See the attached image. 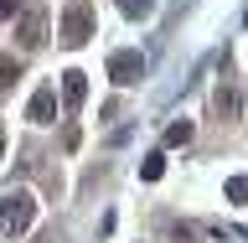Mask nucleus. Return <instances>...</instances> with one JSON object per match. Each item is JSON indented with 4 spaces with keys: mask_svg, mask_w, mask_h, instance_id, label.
I'll use <instances>...</instances> for the list:
<instances>
[{
    "mask_svg": "<svg viewBox=\"0 0 248 243\" xmlns=\"http://www.w3.org/2000/svg\"><path fill=\"white\" fill-rule=\"evenodd\" d=\"M88 36H93V5H88V0H73V5L62 11L57 42H62V47H83Z\"/></svg>",
    "mask_w": 248,
    "mask_h": 243,
    "instance_id": "f257e3e1",
    "label": "nucleus"
},
{
    "mask_svg": "<svg viewBox=\"0 0 248 243\" xmlns=\"http://www.w3.org/2000/svg\"><path fill=\"white\" fill-rule=\"evenodd\" d=\"M217 109H222V114H232V109H238V93H232V88H217Z\"/></svg>",
    "mask_w": 248,
    "mask_h": 243,
    "instance_id": "9b49d317",
    "label": "nucleus"
},
{
    "mask_svg": "<svg viewBox=\"0 0 248 243\" xmlns=\"http://www.w3.org/2000/svg\"><path fill=\"white\" fill-rule=\"evenodd\" d=\"M83 98H88V73L67 67V73H62V104H67V114H78V109H83Z\"/></svg>",
    "mask_w": 248,
    "mask_h": 243,
    "instance_id": "39448f33",
    "label": "nucleus"
},
{
    "mask_svg": "<svg viewBox=\"0 0 248 243\" xmlns=\"http://www.w3.org/2000/svg\"><path fill=\"white\" fill-rule=\"evenodd\" d=\"M119 11L129 16V21H145V16L155 11V0H119Z\"/></svg>",
    "mask_w": 248,
    "mask_h": 243,
    "instance_id": "1a4fd4ad",
    "label": "nucleus"
},
{
    "mask_svg": "<svg viewBox=\"0 0 248 243\" xmlns=\"http://www.w3.org/2000/svg\"><path fill=\"white\" fill-rule=\"evenodd\" d=\"M26 114L36 124H52V114H57V93H52V88H36V93H31V104H26Z\"/></svg>",
    "mask_w": 248,
    "mask_h": 243,
    "instance_id": "423d86ee",
    "label": "nucleus"
},
{
    "mask_svg": "<svg viewBox=\"0 0 248 243\" xmlns=\"http://www.w3.org/2000/svg\"><path fill=\"white\" fill-rule=\"evenodd\" d=\"M191 140V119H176V124H166V145H186Z\"/></svg>",
    "mask_w": 248,
    "mask_h": 243,
    "instance_id": "9d476101",
    "label": "nucleus"
},
{
    "mask_svg": "<svg viewBox=\"0 0 248 243\" xmlns=\"http://www.w3.org/2000/svg\"><path fill=\"white\" fill-rule=\"evenodd\" d=\"M31 212H36L31 192H5V238H11V243L31 228Z\"/></svg>",
    "mask_w": 248,
    "mask_h": 243,
    "instance_id": "f03ea898",
    "label": "nucleus"
},
{
    "mask_svg": "<svg viewBox=\"0 0 248 243\" xmlns=\"http://www.w3.org/2000/svg\"><path fill=\"white\" fill-rule=\"evenodd\" d=\"M108 78H114L119 88H135L140 78H145V57H140V52H129V47H124V52H114V57H108Z\"/></svg>",
    "mask_w": 248,
    "mask_h": 243,
    "instance_id": "7ed1b4c3",
    "label": "nucleus"
},
{
    "mask_svg": "<svg viewBox=\"0 0 248 243\" xmlns=\"http://www.w3.org/2000/svg\"><path fill=\"white\" fill-rule=\"evenodd\" d=\"M228 202H238V207H248V176H228Z\"/></svg>",
    "mask_w": 248,
    "mask_h": 243,
    "instance_id": "6e6552de",
    "label": "nucleus"
},
{
    "mask_svg": "<svg viewBox=\"0 0 248 243\" xmlns=\"http://www.w3.org/2000/svg\"><path fill=\"white\" fill-rule=\"evenodd\" d=\"M16 5H21V0H5V16H16Z\"/></svg>",
    "mask_w": 248,
    "mask_h": 243,
    "instance_id": "f8f14e48",
    "label": "nucleus"
},
{
    "mask_svg": "<svg viewBox=\"0 0 248 243\" xmlns=\"http://www.w3.org/2000/svg\"><path fill=\"white\" fill-rule=\"evenodd\" d=\"M16 36H21V47H42L46 42V11H42V5H31V11L21 16Z\"/></svg>",
    "mask_w": 248,
    "mask_h": 243,
    "instance_id": "20e7f679",
    "label": "nucleus"
},
{
    "mask_svg": "<svg viewBox=\"0 0 248 243\" xmlns=\"http://www.w3.org/2000/svg\"><path fill=\"white\" fill-rule=\"evenodd\" d=\"M140 176H145V181H160V176H166V155H160V150L145 155V161H140Z\"/></svg>",
    "mask_w": 248,
    "mask_h": 243,
    "instance_id": "0eeeda50",
    "label": "nucleus"
}]
</instances>
